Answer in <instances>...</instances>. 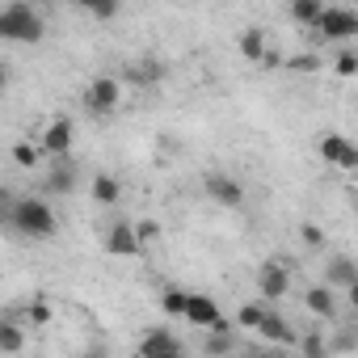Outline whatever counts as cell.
<instances>
[{
	"label": "cell",
	"instance_id": "5bb4252c",
	"mask_svg": "<svg viewBox=\"0 0 358 358\" xmlns=\"http://www.w3.org/2000/svg\"><path fill=\"white\" fill-rule=\"evenodd\" d=\"M76 182H80V177H76V164H72V160H55V169L47 173V190H51V194H59V199H64V194H72V190H76Z\"/></svg>",
	"mask_w": 358,
	"mask_h": 358
},
{
	"label": "cell",
	"instance_id": "44dd1931",
	"mask_svg": "<svg viewBox=\"0 0 358 358\" xmlns=\"http://www.w3.org/2000/svg\"><path fill=\"white\" fill-rule=\"evenodd\" d=\"M13 160H17L22 169H38L43 152H38V143H34V139H17V143H13Z\"/></svg>",
	"mask_w": 358,
	"mask_h": 358
},
{
	"label": "cell",
	"instance_id": "d6a6232c",
	"mask_svg": "<svg viewBox=\"0 0 358 358\" xmlns=\"http://www.w3.org/2000/svg\"><path fill=\"white\" fill-rule=\"evenodd\" d=\"M80 358H106V350H97V345H93V350H85Z\"/></svg>",
	"mask_w": 358,
	"mask_h": 358
},
{
	"label": "cell",
	"instance_id": "ac0fdd59",
	"mask_svg": "<svg viewBox=\"0 0 358 358\" xmlns=\"http://www.w3.org/2000/svg\"><path fill=\"white\" fill-rule=\"evenodd\" d=\"M303 308H308L312 316H324V320H329V316L337 312V299H333V291H329V287H312V291L303 295Z\"/></svg>",
	"mask_w": 358,
	"mask_h": 358
},
{
	"label": "cell",
	"instance_id": "3957f363",
	"mask_svg": "<svg viewBox=\"0 0 358 358\" xmlns=\"http://www.w3.org/2000/svg\"><path fill=\"white\" fill-rule=\"evenodd\" d=\"M358 34V13L345 9V5H324L320 17L308 26V38L320 47V43H350Z\"/></svg>",
	"mask_w": 358,
	"mask_h": 358
},
{
	"label": "cell",
	"instance_id": "ffe728a7",
	"mask_svg": "<svg viewBox=\"0 0 358 358\" xmlns=\"http://www.w3.org/2000/svg\"><path fill=\"white\" fill-rule=\"evenodd\" d=\"M320 9H324V0H295V5H291V22L308 30V26L320 17Z\"/></svg>",
	"mask_w": 358,
	"mask_h": 358
},
{
	"label": "cell",
	"instance_id": "2e32d148",
	"mask_svg": "<svg viewBox=\"0 0 358 358\" xmlns=\"http://www.w3.org/2000/svg\"><path fill=\"white\" fill-rule=\"evenodd\" d=\"M89 194H93V203L114 207V203L122 199V182H118V177H110V173H97V177H93V186H89Z\"/></svg>",
	"mask_w": 358,
	"mask_h": 358
},
{
	"label": "cell",
	"instance_id": "e0dca14e",
	"mask_svg": "<svg viewBox=\"0 0 358 358\" xmlns=\"http://www.w3.org/2000/svg\"><path fill=\"white\" fill-rule=\"evenodd\" d=\"M241 55H245L249 64H266V55H270V47H266V30H257V26L241 30Z\"/></svg>",
	"mask_w": 358,
	"mask_h": 358
},
{
	"label": "cell",
	"instance_id": "d4e9b609",
	"mask_svg": "<svg viewBox=\"0 0 358 358\" xmlns=\"http://www.w3.org/2000/svg\"><path fill=\"white\" fill-rule=\"evenodd\" d=\"M333 72H337V76H345V80H350V76H358V51H354V47H345V51L333 59Z\"/></svg>",
	"mask_w": 358,
	"mask_h": 358
},
{
	"label": "cell",
	"instance_id": "7c38bea8",
	"mask_svg": "<svg viewBox=\"0 0 358 358\" xmlns=\"http://www.w3.org/2000/svg\"><path fill=\"white\" fill-rule=\"evenodd\" d=\"M26 350V320L13 316H0V354H22Z\"/></svg>",
	"mask_w": 358,
	"mask_h": 358
},
{
	"label": "cell",
	"instance_id": "d6986e66",
	"mask_svg": "<svg viewBox=\"0 0 358 358\" xmlns=\"http://www.w3.org/2000/svg\"><path fill=\"white\" fill-rule=\"evenodd\" d=\"M287 72H295V76H312V72H320L324 68V59L316 55V51H303V55H287V64H282Z\"/></svg>",
	"mask_w": 358,
	"mask_h": 358
},
{
	"label": "cell",
	"instance_id": "277c9868",
	"mask_svg": "<svg viewBox=\"0 0 358 358\" xmlns=\"http://www.w3.org/2000/svg\"><path fill=\"white\" fill-rule=\"evenodd\" d=\"M85 106H89V114H114L122 106V80L118 76H93L85 89Z\"/></svg>",
	"mask_w": 358,
	"mask_h": 358
},
{
	"label": "cell",
	"instance_id": "cb8c5ba5",
	"mask_svg": "<svg viewBox=\"0 0 358 358\" xmlns=\"http://www.w3.org/2000/svg\"><path fill=\"white\" fill-rule=\"evenodd\" d=\"M232 329L224 324V329H211V341H207V354L211 358H224V354H232V337H228Z\"/></svg>",
	"mask_w": 358,
	"mask_h": 358
},
{
	"label": "cell",
	"instance_id": "603a6c76",
	"mask_svg": "<svg viewBox=\"0 0 358 358\" xmlns=\"http://www.w3.org/2000/svg\"><path fill=\"white\" fill-rule=\"evenodd\" d=\"M22 320H30V324H47V320H51V303H47V299H30V303H22Z\"/></svg>",
	"mask_w": 358,
	"mask_h": 358
},
{
	"label": "cell",
	"instance_id": "9a60e30c",
	"mask_svg": "<svg viewBox=\"0 0 358 358\" xmlns=\"http://www.w3.org/2000/svg\"><path fill=\"white\" fill-rule=\"evenodd\" d=\"M257 337H266V341H274V345H295V341H299V333H295L282 316H274V312H266V320H262Z\"/></svg>",
	"mask_w": 358,
	"mask_h": 358
},
{
	"label": "cell",
	"instance_id": "5b68a950",
	"mask_svg": "<svg viewBox=\"0 0 358 358\" xmlns=\"http://www.w3.org/2000/svg\"><path fill=\"white\" fill-rule=\"evenodd\" d=\"M72 135H76L72 118H51V122L43 127V135H38L34 143H38V152H43V156L68 160V152H72Z\"/></svg>",
	"mask_w": 358,
	"mask_h": 358
},
{
	"label": "cell",
	"instance_id": "484cf974",
	"mask_svg": "<svg viewBox=\"0 0 358 358\" xmlns=\"http://www.w3.org/2000/svg\"><path fill=\"white\" fill-rule=\"evenodd\" d=\"M85 13L97 17V22H114V17H118V5H114V0H89Z\"/></svg>",
	"mask_w": 358,
	"mask_h": 358
},
{
	"label": "cell",
	"instance_id": "4dcf8cb0",
	"mask_svg": "<svg viewBox=\"0 0 358 358\" xmlns=\"http://www.w3.org/2000/svg\"><path fill=\"white\" fill-rule=\"evenodd\" d=\"M303 354L308 358H324V337L320 333H303Z\"/></svg>",
	"mask_w": 358,
	"mask_h": 358
},
{
	"label": "cell",
	"instance_id": "4316f807",
	"mask_svg": "<svg viewBox=\"0 0 358 358\" xmlns=\"http://www.w3.org/2000/svg\"><path fill=\"white\" fill-rule=\"evenodd\" d=\"M127 76H131V80L152 85V80H160V76H164V64H160V59H148V64H139V68H135V72H127Z\"/></svg>",
	"mask_w": 358,
	"mask_h": 358
},
{
	"label": "cell",
	"instance_id": "7a4b0ae2",
	"mask_svg": "<svg viewBox=\"0 0 358 358\" xmlns=\"http://www.w3.org/2000/svg\"><path fill=\"white\" fill-rule=\"evenodd\" d=\"M9 224L30 236V241H51L59 232V220L51 211V203H43L38 194H26V199H13L9 203Z\"/></svg>",
	"mask_w": 358,
	"mask_h": 358
},
{
	"label": "cell",
	"instance_id": "1f68e13d",
	"mask_svg": "<svg viewBox=\"0 0 358 358\" xmlns=\"http://www.w3.org/2000/svg\"><path fill=\"white\" fill-rule=\"evenodd\" d=\"M9 89V64H0V93Z\"/></svg>",
	"mask_w": 358,
	"mask_h": 358
},
{
	"label": "cell",
	"instance_id": "30bf717a",
	"mask_svg": "<svg viewBox=\"0 0 358 358\" xmlns=\"http://www.w3.org/2000/svg\"><path fill=\"white\" fill-rule=\"evenodd\" d=\"M257 295H262L266 303L291 295V270H287L282 262H266V266H257Z\"/></svg>",
	"mask_w": 358,
	"mask_h": 358
},
{
	"label": "cell",
	"instance_id": "ba28073f",
	"mask_svg": "<svg viewBox=\"0 0 358 358\" xmlns=\"http://www.w3.org/2000/svg\"><path fill=\"white\" fill-rule=\"evenodd\" d=\"M316 148H320L324 164H337L341 173H354V169H358V148H354V143H350L341 131H324Z\"/></svg>",
	"mask_w": 358,
	"mask_h": 358
},
{
	"label": "cell",
	"instance_id": "83f0119b",
	"mask_svg": "<svg viewBox=\"0 0 358 358\" xmlns=\"http://www.w3.org/2000/svg\"><path fill=\"white\" fill-rule=\"evenodd\" d=\"M160 308H164V316H182V308H186V291H164L160 295Z\"/></svg>",
	"mask_w": 358,
	"mask_h": 358
},
{
	"label": "cell",
	"instance_id": "f546056e",
	"mask_svg": "<svg viewBox=\"0 0 358 358\" xmlns=\"http://www.w3.org/2000/svg\"><path fill=\"white\" fill-rule=\"evenodd\" d=\"M299 236H303V245H308V249H320V245H324V228H320V224H303V228H299Z\"/></svg>",
	"mask_w": 358,
	"mask_h": 358
},
{
	"label": "cell",
	"instance_id": "52a82bcc",
	"mask_svg": "<svg viewBox=\"0 0 358 358\" xmlns=\"http://www.w3.org/2000/svg\"><path fill=\"white\" fill-rule=\"evenodd\" d=\"M203 190H207V199H211V203H220V207H228V211L245 207V186L236 182V177L220 173V169L203 177Z\"/></svg>",
	"mask_w": 358,
	"mask_h": 358
},
{
	"label": "cell",
	"instance_id": "6da1fadb",
	"mask_svg": "<svg viewBox=\"0 0 358 358\" xmlns=\"http://www.w3.org/2000/svg\"><path fill=\"white\" fill-rule=\"evenodd\" d=\"M47 34V22L43 13L30 5V0H13V5H0V43H22V47H34L43 43Z\"/></svg>",
	"mask_w": 358,
	"mask_h": 358
},
{
	"label": "cell",
	"instance_id": "f1b7e54d",
	"mask_svg": "<svg viewBox=\"0 0 358 358\" xmlns=\"http://www.w3.org/2000/svg\"><path fill=\"white\" fill-rule=\"evenodd\" d=\"M131 228H135V241H139V249H143V245H152V241L160 236V224H156V220H139V224H131Z\"/></svg>",
	"mask_w": 358,
	"mask_h": 358
},
{
	"label": "cell",
	"instance_id": "9c48e42d",
	"mask_svg": "<svg viewBox=\"0 0 358 358\" xmlns=\"http://www.w3.org/2000/svg\"><path fill=\"white\" fill-rule=\"evenodd\" d=\"M139 358H186V345L169 329H148L139 337Z\"/></svg>",
	"mask_w": 358,
	"mask_h": 358
},
{
	"label": "cell",
	"instance_id": "8fae6325",
	"mask_svg": "<svg viewBox=\"0 0 358 358\" xmlns=\"http://www.w3.org/2000/svg\"><path fill=\"white\" fill-rule=\"evenodd\" d=\"M106 249H110L114 257H135V253H139V241H135V228H131L127 220H118V224H110V232H106Z\"/></svg>",
	"mask_w": 358,
	"mask_h": 358
},
{
	"label": "cell",
	"instance_id": "8992f818",
	"mask_svg": "<svg viewBox=\"0 0 358 358\" xmlns=\"http://www.w3.org/2000/svg\"><path fill=\"white\" fill-rule=\"evenodd\" d=\"M182 316H186L194 329H224V324H228L224 312H220V303H215L211 295H203V291H186V308H182Z\"/></svg>",
	"mask_w": 358,
	"mask_h": 358
},
{
	"label": "cell",
	"instance_id": "7402d4cb",
	"mask_svg": "<svg viewBox=\"0 0 358 358\" xmlns=\"http://www.w3.org/2000/svg\"><path fill=\"white\" fill-rule=\"evenodd\" d=\"M266 312H270L266 303H245V308L236 312V324H241V329H249V333H257V329H262V320H266Z\"/></svg>",
	"mask_w": 358,
	"mask_h": 358
},
{
	"label": "cell",
	"instance_id": "4fadbf2b",
	"mask_svg": "<svg viewBox=\"0 0 358 358\" xmlns=\"http://www.w3.org/2000/svg\"><path fill=\"white\" fill-rule=\"evenodd\" d=\"M324 287H329V291H333V287L354 291V287H358V266H354V257H333V262L324 266Z\"/></svg>",
	"mask_w": 358,
	"mask_h": 358
}]
</instances>
